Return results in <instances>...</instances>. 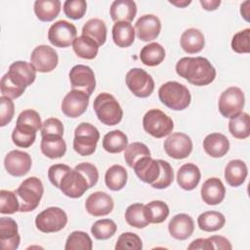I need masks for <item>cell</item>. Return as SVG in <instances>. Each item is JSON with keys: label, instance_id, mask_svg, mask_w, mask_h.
I'll return each instance as SVG.
<instances>
[{"label": "cell", "instance_id": "obj_59", "mask_svg": "<svg viewBox=\"0 0 250 250\" xmlns=\"http://www.w3.org/2000/svg\"><path fill=\"white\" fill-rule=\"evenodd\" d=\"M169 3L174 6H177L179 8H185L186 6L189 5L191 3V1L190 0H188V1H187V0H185V1H169Z\"/></svg>", "mask_w": 250, "mask_h": 250}, {"label": "cell", "instance_id": "obj_19", "mask_svg": "<svg viewBox=\"0 0 250 250\" xmlns=\"http://www.w3.org/2000/svg\"><path fill=\"white\" fill-rule=\"evenodd\" d=\"M113 199L104 191L93 192L87 197L85 201L86 211L95 217H101L109 214L113 210Z\"/></svg>", "mask_w": 250, "mask_h": 250}, {"label": "cell", "instance_id": "obj_47", "mask_svg": "<svg viewBox=\"0 0 250 250\" xmlns=\"http://www.w3.org/2000/svg\"><path fill=\"white\" fill-rule=\"evenodd\" d=\"M143 242L140 236L134 232H123L119 235L115 244L116 250H142Z\"/></svg>", "mask_w": 250, "mask_h": 250}, {"label": "cell", "instance_id": "obj_22", "mask_svg": "<svg viewBox=\"0 0 250 250\" xmlns=\"http://www.w3.org/2000/svg\"><path fill=\"white\" fill-rule=\"evenodd\" d=\"M137 177L146 184H153L159 177L160 165L158 160L151 158L150 156H145L140 158L133 166Z\"/></svg>", "mask_w": 250, "mask_h": 250}, {"label": "cell", "instance_id": "obj_20", "mask_svg": "<svg viewBox=\"0 0 250 250\" xmlns=\"http://www.w3.org/2000/svg\"><path fill=\"white\" fill-rule=\"evenodd\" d=\"M21 236L18 224L13 218H0V243L4 250H16L20 246Z\"/></svg>", "mask_w": 250, "mask_h": 250}, {"label": "cell", "instance_id": "obj_40", "mask_svg": "<svg viewBox=\"0 0 250 250\" xmlns=\"http://www.w3.org/2000/svg\"><path fill=\"white\" fill-rule=\"evenodd\" d=\"M168 205L161 200H153L145 205V214L149 224H160L169 216Z\"/></svg>", "mask_w": 250, "mask_h": 250}, {"label": "cell", "instance_id": "obj_49", "mask_svg": "<svg viewBox=\"0 0 250 250\" xmlns=\"http://www.w3.org/2000/svg\"><path fill=\"white\" fill-rule=\"evenodd\" d=\"M231 49L237 54H248L250 52V28H245L233 35Z\"/></svg>", "mask_w": 250, "mask_h": 250}, {"label": "cell", "instance_id": "obj_29", "mask_svg": "<svg viewBox=\"0 0 250 250\" xmlns=\"http://www.w3.org/2000/svg\"><path fill=\"white\" fill-rule=\"evenodd\" d=\"M40 148L42 153L50 159L61 158L66 152V144L62 136H44Z\"/></svg>", "mask_w": 250, "mask_h": 250}, {"label": "cell", "instance_id": "obj_23", "mask_svg": "<svg viewBox=\"0 0 250 250\" xmlns=\"http://www.w3.org/2000/svg\"><path fill=\"white\" fill-rule=\"evenodd\" d=\"M168 230L171 236L175 239L186 240L194 230L193 220L188 214H177L169 222Z\"/></svg>", "mask_w": 250, "mask_h": 250}, {"label": "cell", "instance_id": "obj_5", "mask_svg": "<svg viewBox=\"0 0 250 250\" xmlns=\"http://www.w3.org/2000/svg\"><path fill=\"white\" fill-rule=\"evenodd\" d=\"M98 119L104 125H117L123 117V110L117 100L108 93H101L93 104Z\"/></svg>", "mask_w": 250, "mask_h": 250}, {"label": "cell", "instance_id": "obj_31", "mask_svg": "<svg viewBox=\"0 0 250 250\" xmlns=\"http://www.w3.org/2000/svg\"><path fill=\"white\" fill-rule=\"evenodd\" d=\"M59 0H37L34 2V13L41 21H52L61 12Z\"/></svg>", "mask_w": 250, "mask_h": 250}, {"label": "cell", "instance_id": "obj_8", "mask_svg": "<svg viewBox=\"0 0 250 250\" xmlns=\"http://www.w3.org/2000/svg\"><path fill=\"white\" fill-rule=\"evenodd\" d=\"M245 104L243 91L235 86L227 88L220 96L218 107L220 113L226 118H232L242 112Z\"/></svg>", "mask_w": 250, "mask_h": 250}, {"label": "cell", "instance_id": "obj_14", "mask_svg": "<svg viewBox=\"0 0 250 250\" xmlns=\"http://www.w3.org/2000/svg\"><path fill=\"white\" fill-rule=\"evenodd\" d=\"M30 62L39 72H51L57 67L59 57L52 47L48 45H39L31 52Z\"/></svg>", "mask_w": 250, "mask_h": 250}, {"label": "cell", "instance_id": "obj_44", "mask_svg": "<svg viewBox=\"0 0 250 250\" xmlns=\"http://www.w3.org/2000/svg\"><path fill=\"white\" fill-rule=\"evenodd\" d=\"M150 156V151L148 147L140 142H135L127 146L124 152V159L127 165L133 168L134 164L142 157Z\"/></svg>", "mask_w": 250, "mask_h": 250}, {"label": "cell", "instance_id": "obj_15", "mask_svg": "<svg viewBox=\"0 0 250 250\" xmlns=\"http://www.w3.org/2000/svg\"><path fill=\"white\" fill-rule=\"evenodd\" d=\"M59 188L62 192L70 198L81 197L87 189L89 185L85 177L75 169H71L62 177Z\"/></svg>", "mask_w": 250, "mask_h": 250}, {"label": "cell", "instance_id": "obj_21", "mask_svg": "<svg viewBox=\"0 0 250 250\" xmlns=\"http://www.w3.org/2000/svg\"><path fill=\"white\" fill-rule=\"evenodd\" d=\"M200 194L203 202L207 205H218L225 198L226 188L219 178H209L203 183Z\"/></svg>", "mask_w": 250, "mask_h": 250}, {"label": "cell", "instance_id": "obj_11", "mask_svg": "<svg viewBox=\"0 0 250 250\" xmlns=\"http://www.w3.org/2000/svg\"><path fill=\"white\" fill-rule=\"evenodd\" d=\"M77 29L74 24L67 21H58L53 23L48 31L50 43L59 48L69 47L76 38Z\"/></svg>", "mask_w": 250, "mask_h": 250}, {"label": "cell", "instance_id": "obj_24", "mask_svg": "<svg viewBox=\"0 0 250 250\" xmlns=\"http://www.w3.org/2000/svg\"><path fill=\"white\" fill-rule=\"evenodd\" d=\"M203 148L211 157H223L229 149V142L228 138L221 133H211L205 137Z\"/></svg>", "mask_w": 250, "mask_h": 250}, {"label": "cell", "instance_id": "obj_16", "mask_svg": "<svg viewBox=\"0 0 250 250\" xmlns=\"http://www.w3.org/2000/svg\"><path fill=\"white\" fill-rule=\"evenodd\" d=\"M89 98L87 94L78 90H71L68 92L62 102V113L70 118H76L82 115L88 105Z\"/></svg>", "mask_w": 250, "mask_h": 250}, {"label": "cell", "instance_id": "obj_51", "mask_svg": "<svg viewBox=\"0 0 250 250\" xmlns=\"http://www.w3.org/2000/svg\"><path fill=\"white\" fill-rule=\"evenodd\" d=\"M15 105L12 99L1 96L0 98V126L4 127L10 123L14 117Z\"/></svg>", "mask_w": 250, "mask_h": 250}, {"label": "cell", "instance_id": "obj_38", "mask_svg": "<svg viewBox=\"0 0 250 250\" xmlns=\"http://www.w3.org/2000/svg\"><path fill=\"white\" fill-rule=\"evenodd\" d=\"M229 131L235 139H247L250 135L249 114L246 112H240L238 115L230 118L229 122Z\"/></svg>", "mask_w": 250, "mask_h": 250}, {"label": "cell", "instance_id": "obj_46", "mask_svg": "<svg viewBox=\"0 0 250 250\" xmlns=\"http://www.w3.org/2000/svg\"><path fill=\"white\" fill-rule=\"evenodd\" d=\"M157 160L160 165V174L158 179L153 184H151V187L157 189H163L168 188L173 183L174 172L169 162L162 159H157Z\"/></svg>", "mask_w": 250, "mask_h": 250}, {"label": "cell", "instance_id": "obj_25", "mask_svg": "<svg viewBox=\"0 0 250 250\" xmlns=\"http://www.w3.org/2000/svg\"><path fill=\"white\" fill-rule=\"evenodd\" d=\"M200 178V170L193 163L182 165L177 172V183L185 190L194 189L198 186Z\"/></svg>", "mask_w": 250, "mask_h": 250}, {"label": "cell", "instance_id": "obj_34", "mask_svg": "<svg viewBox=\"0 0 250 250\" xmlns=\"http://www.w3.org/2000/svg\"><path fill=\"white\" fill-rule=\"evenodd\" d=\"M140 59L145 65L156 66L164 61L165 50L159 43H149L144 46L141 50Z\"/></svg>", "mask_w": 250, "mask_h": 250}, {"label": "cell", "instance_id": "obj_26", "mask_svg": "<svg viewBox=\"0 0 250 250\" xmlns=\"http://www.w3.org/2000/svg\"><path fill=\"white\" fill-rule=\"evenodd\" d=\"M137 14V5L132 0H115L112 2L109 15L113 21L131 22Z\"/></svg>", "mask_w": 250, "mask_h": 250}, {"label": "cell", "instance_id": "obj_57", "mask_svg": "<svg viewBox=\"0 0 250 250\" xmlns=\"http://www.w3.org/2000/svg\"><path fill=\"white\" fill-rule=\"evenodd\" d=\"M199 2L206 11H214L221 5V0H200Z\"/></svg>", "mask_w": 250, "mask_h": 250}, {"label": "cell", "instance_id": "obj_12", "mask_svg": "<svg viewBox=\"0 0 250 250\" xmlns=\"http://www.w3.org/2000/svg\"><path fill=\"white\" fill-rule=\"evenodd\" d=\"M68 76L72 90L82 91L88 96L92 95L96 88V78L90 66L76 64L70 69Z\"/></svg>", "mask_w": 250, "mask_h": 250}, {"label": "cell", "instance_id": "obj_58", "mask_svg": "<svg viewBox=\"0 0 250 250\" xmlns=\"http://www.w3.org/2000/svg\"><path fill=\"white\" fill-rule=\"evenodd\" d=\"M240 14L246 21H249L250 15V1H245L240 5Z\"/></svg>", "mask_w": 250, "mask_h": 250}, {"label": "cell", "instance_id": "obj_30", "mask_svg": "<svg viewBox=\"0 0 250 250\" xmlns=\"http://www.w3.org/2000/svg\"><path fill=\"white\" fill-rule=\"evenodd\" d=\"M135 28L130 22L118 21L112 27V39L115 45L120 48H127L134 43Z\"/></svg>", "mask_w": 250, "mask_h": 250}, {"label": "cell", "instance_id": "obj_32", "mask_svg": "<svg viewBox=\"0 0 250 250\" xmlns=\"http://www.w3.org/2000/svg\"><path fill=\"white\" fill-rule=\"evenodd\" d=\"M128 179V174L126 169L118 164L110 166L104 175V183L106 187L113 191H118L122 189Z\"/></svg>", "mask_w": 250, "mask_h": 250}, {"label": "cell", "instance_id": "obj_54", "mask_svg": "<svg viewBox=\"0 0 250 250\" xmlns=\"http://www.w3.org/2000/svg\"><path fill=\"white\" fill-rule=\"evenodd\" d=\"M70 170H71V168L68 165H65L62 163H58V164L52 165L48 170V178H49L51 184L59 188L60 183H61L62 177L64 176L65 173H67Z\"/></svg>", "mask_w": 250, "mask_h": 250}, {"label": "cell", "instance_id": "obj_27", "mask_svg": "<svg viewBox=\"0 0 250 250\" xmlns=\"http://www.w3.org/2000/svg\"><path fill=\"white\" fill-rule=\"evenodd\" d=\"M182 49L188 54L199 53L205 45L203 33L197 28H188L185 30L180 39Z\"/></svg>", "mask_w": 250, "mask_h": 250}, {"label": "cell", "instance_id": "obj_39", "mask_svg": "<svg viewBox=\"0 0 250 250\" xmlns=\"http://www.w3.org/2000/svg\"><path fill=\"white\" fill-rule=\"evenodd\" d=\"M16 127L26 132L36 133L39 129L42 128L41 117L36 110L25 109L19 114Z\"/></svg>", "mask_w": 250, "mask_h": 250}, {"label": "cell", "instance_id": "obj_42", "mask_svg": "<svg viewBox=\"0 0 250 250\" xmlns=\"http://www.w3.org/2000/svg\"><path fill=\"white\" fill-rule=\"evenodd\" d=\"M93 241L89 234L82 230L72 231L66 238L65 250H92Z\"/></svg>", "mask_w": 250, "mask_h": 250}, {"label": "cell", "instance_id": "obj_53", "mask_svg": "<svg viewBox=\"0 0 250 250\" xmlns=\"http://www.w3.org/2000/svg\"><path fill=\"white\" fill-rule=\"evenodd\" d=\"M41 136H63V125L61 120L55 117L46 119L41 128Z\"/></svg>", "mask_w": 250, "mask_h": 250}, {"label": "cell", "instance_id": "obj_3", "mask_svg": "<svg viewBox=\"0 0 250 250\" xmlns=\"http://www.w3.org/2000/svg\"><path fill=\"white\" fill-rule=\"evenodd\" d=\"M160 102L173 110L186 109L191 101L189 90L177 81H168L158 90Z\"/></svg>", "mask_w": 250, "mask_h": 250}, {"label": "cell", "instance_id": "obj_52", "mask_svg": "<svg viewBox=\"0 0 250 250\" xmlns=\"http://www.w3.org/2000/svg\"><path fill=\"white\" fill-rule=\"evenodd\" d=\"M74 169L78 172H80L85 179L88 182L89 188H93L99 180V171L97 167L94 164H91L89 162H82L74 167Z\"/></svg>", "mask_w": 250, "mask_h": 250}, {"label": "cell", "instance_id": "obj_41", "mask_svg": "<svg viewBox=\"0 0 250 250\" xmlns=\"http://www.w3.org/2000/svg\"><path fill=\"white\" fill-rule=\"evenodd\" d=\"M125 220L128 225L137 229H144L149 224L145 214V205L142 203L128 206L125 211Z\"/></svg>", "mask_w": 250, "mask_h": 250}, {"label": "cell", "instance_id": "obj_48", "mask_svg": "<svg viewBox=\"0 0 250 250\" xmlns=\"http://www.w3.org/2000/svg\"><path fill=\"white\" fill-rule=\"evenodd\" d=\"M87 10L85 0H66L63 3V13L71 20L82 19Z\"/></svg>", "mask_w": 250, "mask_h": 250}, {"label": "cell", "instance_id": "obj_36", "mask_svg": "<svg viewBox=\"0 0 250 250\" xmlns=\"http://www.w3.org/2000/svg\"><path fill=\"white\" fill-rule=\"evenodd\" d=\"M82 35L90 37L99 46H102L106 40V25L100 19H91L83 25Z\"/></svg>", "mask_w": 250, "mask_h": 250}, {"label": "cell", "instance_id": "obj_6", "mask_svg": "<svg viewBox=\"0 0 250 250\" xmlns=\"http://www.w3.org/2000/svg\"><path fill=\"white\" fill-rule=\"evenodd\" d=\"M99 140V130L91 123L81 122L74 131L73 148L80 155H91L95 152Z\"/></svg>", "mask_w": 250, "mask_h": 250}, {"label": "cell", "instance_id": "obj_33", "mask_svg": "<svg viewBox=\"0 0 250 250\" xmlns=\"http://www.w3.org/2000/svg\"><path fill=\"white\" fill-rule=\"evenodd\" d=\"M226 224L224 214L218 211H206L197 218V225L201 230L212 232L221 229Z\"/></svg>", "mask_w": 250, "mask_h": 250}, {"label": "cell", "instance_id": "obj_56", "mask_svg": "<svg viewBox=\"0 0 250 250\" xmlns=\"http://www.w3.org/2000/svg\"><path fill=\"white\" fill-rule=\"evenodd\" d=\"M188 249H201V250H212L213 245L209 238H197L194 239L188 246Z\"/></svg>", "mask_w": 250, "mask_h": 250}, {"label": "cell", "instance_id": "obj_37", "mask_svg": "<svg viewBox=\"0 0 250 250\" xmlns=\"http://www.w3.org/2000/svg\"><path fill=\"white\" fill-rule=\"evenodd\" d=\"M128 146V138L120 130H113L106 133L103 139V147L109 153H119Z\"/></svg>", "mask_w": 250, "mask_h": 250}, {"label": "cell", "instance_id": "obj_1", "mask_svg": "<svg viewBox=\"0 0 250 250\" xmlns=\"http://www.w3.org/2000/svg\"><path fill=\"white\" fill-rule=\"evenodd\" d=\"M36 68L31 62L24 61L14 62L6 74L1 78V94L10 99L20 98L25 88L31 85L36 78Z\"/></svg>", "mask_w": 250, "mask_h": 250}, {"label": "cell", "instance_id": "obj_7", "mask_svg": "<svg viewBox=\"0 0 250 250\" xmlns=\"http://www.w3.org/2000/svg\"><path fill=\"white\" fill-rule=\"evenodd\" d=\"M143 127L150 136L160 139L169 136L174 129V122L162 110L157 108L149 109L143 118Z\"/></svg>", "mask_w": 250, "mask_h": 250}, {"label": "cell", "instance_id": "obj_13", "mask_svg": "<svg viewBox=\"0 0 250 250\" xmlns=\"http://www.w3.org/2000/svg\"><path fill=\"white\" fill-rule=\"evenodd\" d=\"M192 146L191 139L181 132L170 134L163 145L166 154L174 159L187 158L191 153Z\"/></svg>", "mask_w": 250, "mask_h": 250}, {"label": "cell", "instance_id": "obj_2", "mask_svg": "<svg viewBox=\"0 0 250 250\" xmlns=\"http://www.w3.org/2000/svg\"><path fill=\"white\" fill-rule=\"evenodd\" d=\"M176 72L192 85L206 86L216 77V69L203 57H185L178 61Z\"/></svg>", "mask_w": 250, "mask_h": 250}, {"label": "cell", "instance_id": "obj_17", "mask_svg": "<svg viewBox=\"0 0 250 250\" xmlns=\"http://www.w3.org/2000/svg\"><path fill=\"white\" fill-rule=\"evenodd\" d=\"M31 157L27 152L15 149L7 153L4 159L6 171L14 177H22L26 175L31 168Z\"/></svg>", "mask_w": 250, "mask_h": 250}, {"label": "cell", "instance_id": "obj_50", "mask_svg": "<svg viewBox=\"0 0 250 250\" xmlns=\"http://www.w3.org/2000/svg\"><path fill=\"white\" fill-rule=\"evenodd\" d=\"M35 139H36V133L26 132L17 127L13 129L12 140H13V143L19 147L26 148L31 146V145H33V143L35 142Z\"/></svg>", "mask_w": 250, "mask_h": 250}, {"label": "cell", "instance_id": "obj_10", "mask_svg": "<svg viewBox=\"0 0 250 250\" xmlns=\"http://www.w3.org/2000/svg\"><path fill=\"white\" fill-rule=\"evenodd\" d=\"M67 224V215L60 207H49L35 218L36 228L45 233L62 230Z\"/></svg>", "mask_w": 250, "mask_h": 250}, {"label": "cell", "instance_id": "obj_18", "mask_svg": "<svg viewBox=\"0 0 250 250\" xmlns=\"http://www.w3.org/2000/svg\"><path fill=\"white\" fill-rule=\"evenodd\" d=\"M161 30V22L158 17L147 14L140 17L135 24L137 37L145 42L154 40L158 37Z\"/></svg>", "mask_w": 250, "mask_h": 250}, {"label": "cell", "instance_id": "obj_4", "mask_svg": "<svg viewBox=\"0 0 250 250\" xmlns=\"http://www.w3.org/2000/svg\"><path fill=\"white\" fill-rule=\"evenodd\" d=\"M20 202V212H30L37 208L44 193V187L37 177L25 179L15 190Z\"/></svg>", "mask_w": 250, "mask_h": 250}, {"label": "cell", "instance_id": "obj_43", "mask_svg": "<svg viewBox=\"0 0 250 250\" xmlns=\"http://www.w3.org/2000/svg\"><path fill=\"white\" fill-rule=\"evenodd\" d=\"M117 229L116 224L110 219H102L96 221L92 228L91 232L96 239L105 240L113 236Z\"/></svg>", "mask_w": 250, "mask_h": 250}, {"label": "cell", "instance_id": "obj_45", "mask_svg": "<svg viewBox=\"0 0 250 250\" xmlns=\"http://www.w3.org/2000/svg\"><path fill=\"white\" fill-rule=\"evenodd\" d=\"M20 211V202L15 191L1 189L0 191V213L14 214Z\"/></svg>", "mask_w": 250, "mask_h": 250}, {"label": "cell", "instance_id": "obj_55", "mask_svg": "<svg viewBox=\"0 0 250 250\" xmlns=\"http://www.w3.org/2000/svg\"><path fill=\"white\" fill-rule=\"evenodd\" d=\"M213 245V249L221 250H230L232 248L229 239L221 235H212L208 237Z\"/></svg>", "mask_w": 250, "mask_h": 250}, {"label": "cell", "instance_id": "obj_9", "mask_svg": "<svg viewBox=\"0 0 250 250\" xmlns=\"http://www.w3.org/2000/svg\"><path fill=\"white\" fill-rule=\"evenodd\" d=\"M126 85L131 93L138 98L149 97L154 90V81L145 69L131 68L125 77Z\"/></svg>", "mask_w": 250, "mask_h": 250}, {"label": "cell", "instance_id": "obj_28", "mask_svg": "<svg viewBox=\"0 0 250 250\" xmlns=\"http://www.w3.org/2000/svg\"><path fill=\"white\" fill-rule=\"evenodd\" d=\"M248 174V169L244 161L240 159L230 160L225 168V179L233 188L241 186Z\"/></svg>", "mask_w": 250, "mask_h": 250}, {"label": "cell", "instance_id": "obj_35", "mask_svg": "<svg viewBox=\"0 0 250 250\" xmlns=\"http://www.w3.org/2000/svg\"><path fill=\"white\" fill-rule=\"evenodd\" d=\"M99 45L90 37L81 35L74 39L72 48L74 53L82 59L93 60L97 57L99 52Z\"/></svg>", "mask_w": 250, "mask_h": 250}]
</instances>
